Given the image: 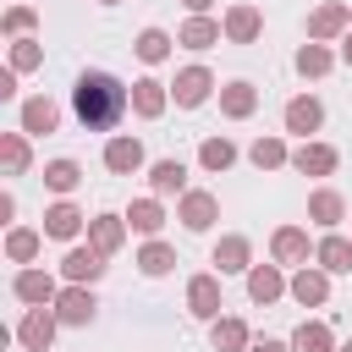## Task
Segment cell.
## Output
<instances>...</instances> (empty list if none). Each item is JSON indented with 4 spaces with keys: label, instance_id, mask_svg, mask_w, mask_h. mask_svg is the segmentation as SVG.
Listing matches in <instances>:
<instances>
[{
    "label": "cell",
    "instance_id": "obj_17",
    "mask_svg": "<svg viewBox=\"0 0 352 352\" xmlns=\"http://www.w3.org/2000/svg\"><path fill=\"white\" fill-rule=\"evenodd\" d=\"M220 110H226L231 121L253 116V110H258V88H253V82H226V88H220Z\"/></svg>",
    "mask_w": 352,
    "mask_h": 352
},
{
    "label": "cell",
    "instance_id": "obj_37",
    "mask_svg": "<svg viewBox=\"0 0 352 352\" xmlns=\"http://www.w3.org/2000/svg\"><path fill=\"white\" fill-rule=\"evenodd\" d=\"M6 253H11L16 264H28V258L38 253V231H11V236H6Z\"/></svg>",
    "mask_w": 352,
    "mask_h": 352
},
{
    "label": "cell",
    "instance_id": "obj_36",
    "mask_svg": "<svg viewBox=\"0 0 352 352\" xmlns=\"http://www.w3.org/2000/svg\"><path fill=\"white\" fill-rule=\"evenodd\" d=\"M0 160H6L11 176H22V170H28V143H22L16 132H6V138H0Z\"/></svg>",
    "mask_w": 352,
    "mask_h": 352
},
{
    "label": "cell",
    "instance_id": "obj_43",
    "mask_svg": "<svg viewBox=\"0 0 352 352\" xmlns=\"http://www.w3.org/2000/svg\"><path fill=\"white\" fill-rule=\"evenodd\" d=\"M341 352H352V341H346V346H341Z\"/></svg>",
    "mask_w": 352,
    "mask_h": 352
},
{
    "label": "cell",
    "instance_id": "obj_26",
    "mask_svg": "<svg viewBox=\"0 0 352 352\" xmlns=\"http://www.w3.org/2000/svg\"><path fill=\"white\" fill-rule=\"evenodd\" d=\"M132 110L154 121V116L165 110V82H154V77H143V82H132Z\"/></svg>",
    "mask_w": 352,
    "mask_h": 352
},
{
    "label": "cell",
    "instance_id": "obj_3",
    "mask_svg": "<svg viewBox=\"0 0 352 352\" xmlns=\"http://www.w3.org/2000/svg\"><path fill=\"white\" fill-rule=\"evenodd\" d=\"M94 308H99V302H94V292H88V286H77V280L55 297V319H60V324H88V319H94Z\"/></svg>",
    "mask_w": 352,
    "mask_h": 352
},
{
    "label": "cell",
    "instance_id": "obj_18",
    "mask_svg": "<svg viewBox=\"0 0 352 352\" xmlns=\"http://www.w3.org/2000/svg\"><path fill=\"white\" fill-rule=\"evenodd\" d=\"M292 165H297L302 176H330V170H336V148H330V143H302V148L292 154Z\"/></svg>",
    "mask_w": 352,
    "mask_h": 352
},
{
    "label": "cell",
    "instance_id": "obj_19",
    "mask_svg": "<svg viewBox=\"0 0 352 352\" xmlns=\"http://www.w3.org/2000/svg\"><path fill=\"white\" fill-rule=\"evenodd\" d=\"M270 253H275L280 264H302V258H308V231H302V226H280L275 242H270Z\"/></svg>",
    "mask_w": 352,
    "mask_h": 352
},
{
    "label": "cell",
    "instance_id": "obj_14",
    "mask_svg": "<svg viewBox=\"0 0 352 352\" xmlns=\"http://www.w3.org/2000/svg\"><path fill=\"white\" fill-rule=\"evenodd\" d=\"M104 165H110L116 176H132V170L143 165V143H138V138H110V143H104Z\"/></svg>",
    "mask_w": 352,
    "mask_h": 352
},
{
    "label": "cell",
    "instance_id": "obj_29",
    "mask_svg": "<svg viewBox=\"0 0 352 352\" xmlns=\"http://www.w3.org/2000/svg\"><path fill=\"white\" fill-rule=\"evenodd\" d=\"M346 214V204H341V192H330V187H319L314 198H308V220H319V226H336Z\"/></svg>",
    "mask_w": 352,
    "mask_h": 352
},
{
    "label": "cell",
    "instance_id": "obj_13",
    "mask_svg": "<svg viewBox=\"0 0 352 352\" xmlns=\"http://www.w3.org/2000/svg\"><path fill=\"white\" fill-rule=\"evenodd\" d=\"M319 121H324V104L319 99H308V94H297L292 104H286V132H319Z\"/></svg>",
    "mask_w": 352,
    "mask_h": 352
},
{
    "label": "cell",
    "instance_id": "obj_42",
    "mask_svg": "<svg viewBox=\"0 0 352 352\" xmlns=\"http://www.w3.org/2000/svg\"><path fill=\"white\" fill-rule=\"evenodd\" d=\"M341 60H346V66H352V33H346V44H341Z\"/></svg>",
    "mask_w": 352,
    "mask_h": 352
},
{
    "label": "cell",
    "instance_id": "obj_9",
    "mask_svg": "<svg viewBox=\"0 0 352 352\" xmlns=\"http://www.w3.org/2000/svg\"><path fill=\"white\" fill-rule=\"evenodd\" d=\"M324 275H330V270H297L286 292H292V297H297L302 308H319V302L330 297V280H324Z\"/></svg>",
    "mask_w": 352,
    "mask_h": 352
},
{
    "label": "cell",
    "instance_id": "obj_16",
    "mask_svg": "<svg viewBox=\"0 0 352 352\" xmlns=\"http://www.w3.org/2000/svg\"><path fill=\"white\" fill-rule=\"evenodd\" d=\"M258 28H264V16H258L253 6H231V11H226V38H231V44H253Z\"/></svg>",
    "mask_w": 352,
    "mask_h": 352
},
{
    "label": "cell",
    "instance_id": "obj_12",
    "mask_svg": "<svg viewBox=\"0 0 352 352\" xmlns=\"http://www.w3.org/2000/svg\"><path fill=\"white\" fill-rule=\"evenodd\" d=\"M176 44H187V50H214V44H220V22H209L204 11H192V16L182 22Z\"/></svg>",
    "mask_w": 352,
    "mask_h": 352
},
{
    "label": "cell",
    "instance_id": "obj_27",
    "mask_svg": "<svg viewBox=\"0 0 352 352\" xmlns=\"http://www.w3.org/2000/svg\"><path fill=\"white\" fill-rule=\"evenodd\" d=\"M148 182H154V192H160V198H170V192H182V187H187V165H182V160H160V165L148 170Z\"/></svg>",
    "mask_w": 352,
    "mask_h": 352
},
{
    "label": "cell",
    "instance_id": "obj_5",
    "mask_svg": "<svg viewBox=\"0 0 352 352\" xmlns=\"http://www.w3.org/2000/svg\"><path fill=\"white\" fill-rule=\"evenodd\" d=\"M11 292H16L22 302H33V308H50V302L60 297V292H55V280H50L44 270H22V275L11 280Z\"/></svg>",
    "mask_w": 352,
    "mask_h": 352
},
{
    "label": "cell",
    "instance_id": "obj_22",
    "mask_svg": "<svg viewBox=\"0 0 352 352\" xmlns=\"http://www.w3.org/2000/svg\"><path fill=\"white\" fill-rule=\"evenodd\" d=\"M280 292H286V280H280V270H275V264L248 270V297H253V302H275Z\"/></svg>",
    "mask_w": 352,
    "mask_h": 352
},
{
    "label": "cell",
    "instance_id": "obj_24",
    "mask_svg": "<svg viewBox=\"0 0 352 352\" xmlns=\"http://www.w3.org/2000/svg\"><path fill=\"white\" fill-rule=\"evenodd\" d=\"M209 341H214V352H248V346H253V341H248V324H242V319H214Z\"/></svg>",
    "mask_w": 352,
    "mask_h": 352
},
{
    "label": "cell",
    "instance_id": "obj_32",
    "mask_svg": "<svg viewBox=\"0 0 352 352\" xmlns=\"http://www.w3.org/2000/svg\"><path fill=\"white\" fill-rule=\"evenodd\" d=\"M248 160H253L258 170H275V165H286L292 154H286V143H280V138H258V143L248 148Z\"/></svg>",
    "mask_w": 352,
    "mask_h": 352
},
{
    "label": "cell",
    "instance_id": "obj_44",
    "mask_svg": "<svg viewBox=\"0 0 352 352\" xmlns=\"http://www.w3.org/2000/svg\"><path fill=\"white\" fill-rule=\"evenodd\" d=\"M104 6H116V0H104Z\"/></svg>",
    "mask_w": 352,
    "mask_h": 352
},
{
    "label": "cell",
    "instance_id": "obj_38",
    "mask_svg": "<svg viewBox=\"0 0 352 352\" xmlns=\"http://www.w3.org/2000/svg\"><path fill=\"white\" fill-rule=\"evenodd\" d=\"M38 60H44V50H38L33 38H16V44H11V72H28V66H38Z\"/></svg>",
    "mask_w": 352,
    "mask_h": 352
},
{
    "label": "cell",
    "instance_id": "obj_40",
    "mask_svg": "<svg viewBox=\"0 0 352 352\" xmlns=\"http://www.w3.org/2000/svg\"><path fill=\"white\" fill-rule=\"evenodd\" d=\"M248 352H292V346H286V341H270V336H264V341H253Z\"/></svg>",
    "mask_w": 352,
    "mask_h": 352
},
{
    "label": "cell",
    "instance_id": "obj_35",
    "mask_svg": "<svg viewBox=\"0 0 352 352\" xmlns=\"http://www.w3.org/2000/svg\"><path fill=\"white\" fill-rule=\"evenodd\" d=\"M170 264H176V253H170L165 242H148V248L138 253V270H143V275H165Z\"/></svg>",
    "mask_w": 352,
    "mask_h": 352
},
{
    "label": "cell",
    "instance_id": "obj_6",
    "mask_svg": "<svg viewBox=\"0 0 352 352\" xmlns=\"http://www.w3.org/2000/svg\"><path fill=\"white\" fill-rule=\"evenodd\" d=\"M214 214H220L214 192H182V226H187V231H209Z\"/></svg>",
    "mask_w": 352,
    "mask_h": 352
},
{
    "label": "cell",
    "instance_id": "obj_33",
    "mask_svg": "<svg viewBox=\"0 0 352 352\" xmlns=\"http://www.w3.org/2000/svg\"><path fill=\"white\" fill-rule=\"evenodd\" d=\"M297 72H302V77H324V72H330V50H324V44H302V50H297Z\"/></svg>",
    "mask_w": 352,
    "mask_h": 352
},
{
    "label": "cell",
    "instance_id": "obj_7",
    "mask_svg": "<svg viewBox=\"0 0 352 352\" xmlns=\"http://www.w3.org/2000/svg\"><path fill=\"white\" fill-rule=\"evenodd\" d=\"M88 242L110 258V253L126 242V220H121V214H94V220H88Z\"/></svg>",
    "mask_w": 352,
    "mask_h": 352
},
{
    "label": "cell",
    "instance_id": "obj_20",
    "mask_svg": "<svg viewBox=\"0 0 352 352\" xmlns=\"http://www.w3.org/2000/svg\"><path fill=\"white\" fill-rule=\"evenodd\" d=\"M55 121H60L55 99H28V104H22V132L44 138V132H55Z\"/></svg>",
    "mask_w": 352,
    "mask_h": 352
},
{
    "label": "cell",
    "instance_id": "obj_11",
    "mask_svg": "<svg viewBox=\"0 0 352 352\" xmlns=\"http://www.w3.org/2000/svg\"><path fill=\"white\" fill-rule=\"evenodd\" d=\"M352 22V6H341V0H330V6H319L314 16H308V38H336L341 28Z\"/></svg>",
    "mask_w": 352,
    "mask_h": 352
},
{
    "label": "cell",
    "instance_id": "obj_8",
    "mask_svg": "<svg viewBox=\"0 0 352 352\" xmlns=\"http://www.w3.org/2000/svg\"><path fill=\"white\" fill-rule=\"evenodd\" d=\"M60 270H66V280H77V286H82V280H99V275H104V253H99L94 242H88V248H72Z\"/></svg>",
    "mask_w": 352,
    "mask_h": 352
},
{
    "label": "cell",
    "instance_id": "obj_41",
    "mask_svg": "<svg viewBox=\"0 0 352 352\" xmlns=\"http://www.w3.org/2000/svg\"><path fill=\"white\" fill-rule=\"evenodd\" d=\"M182 6H187V11H209V0H182Z\"/></svg>",
    "mask_w": 352,
    "mask_h": 352
},
{
    "label": "cell",
    "instance_id": "obj_34",
    "mask_svg": "<svg viewBox=\"0 0 352 352\" xmlns=\"http://www.w3.org/2000/svg\"><path fill=\"white\" fill-rule=\"evenodd\" d=\"M231 160H236V148H231L226 138H209V143L198 148V165H204V170H226Z\"/></svg>",
    "mask_w": 352,
    "mask_h": 352
},
{
    "label": "cell",
    "instance_id": "obj_4",
    "mask_svg": "<svg viewBox=\"0 0 352 352\" xmlns=\"http://www.w3.org/2000/svg\"><path fill=\"white\" fill-rule=\"evenodd\" d=\"M209 88H214V77L204 72V66H187V72H176V82H170V94H176V104H204L209 99Z\"/></svg>",
    "mask_w": 352,
    "mask_h": 352
},
{
    "label": "cell",
    "instance_id": "obj_25",
    "mask_svg": "<svg viewBox=\"0 0 352 352\" xmlns=\"http://www.w3.org/2000/svg\"><path fill=\"white\" fill-rule=\"evenodd\" d=\"M330 346H336V336H330V324H319V319H302L297 336H292V352H330Z\"/></svg>",
    "mask_w": 352,
    "mask_h": 352
},
{
    "label": "cell",
    "instance_id": "obj_1",
    "mask_svg": "<svg viewBox=\"0 0 352 352\" xmlns=\"http://www.w3.org/2000/svg\"><path fill=\"white\" fill-rule=\"evenodd\" d=\"M126 104H132V94H126L110 72H82L77 88H72V110H77V121H82L88 132H110V126L126 116Z\"/></svg>",
    "mask_w": 352,
    "mask_h": 352
},
{
    "label": "cell",
    "instance_id": "obj_30",
    "mask_svg": "<svg viewBox=\"0 0 352 352\" xmlns=\"http://www.w3.org/2000/svg\"><path fill=\"white\" fill-rule=\"evenodd\" d=\"M132 50H138V60H148V66H160V60L170 55V38H165V28H143Z\"/></svg>",
    "mask_w": 352,
    "mask_h": 352
},
{
    "label": "cell",
    "instance_id": "obj_21",
    "mask_svg": "<svg viewBox=\"0 0 352 352\" xmlns=\"http://www.w3.org/2000/svg\"><path fill=\"white\" fill-rule=\"evenodd\" d=\"M248 258H253L248 236H220V242H214V264H220V275H236V270H248Z\"/></svg>",
    "mask_w": 352,
    "mask_h": 352
},
{
    "label": "cell",
    "instance_id": "obj_39",
    "mask_svg": "<svg viewBox=\"0 0 352 352\" xmlns=\"http://www.w3.org/2000/svg\"><path fill=\"white\" fill-rule=\"evenodd\" d=\"M28 28H33V11L28 6H11L6 11V33H28Z\"/></svg>",
    "mask_w": 352,
    "mask_h": 352
},
{
    "label": "cell",
    "instance_id": "obj_15",
    "mask_svg": "<svg viewBox=\"0 0 352 352\" xmlns=\"http://www.w3.org/2000/svg\"><path fill=\"white\" fill-rule=\"evenodd\" d=\"M77 231H82V209H77V204H50V209H44V236L72 242Z\"/></svg>",
    "mask_w": 352,
    "mask_h": 352
},
{
    "label": "cell",
    "instance_id": "obj_23",
    "mask_svg": "<svg viewBox=\"0 0 352 352\" xmlns=\"http://www.w3.org/2000/svg\"><path fill=\"white\" fill-rule=\"evenodd\" d=\"M314 258H319V270L346 275V270H352V242H346V236H324V242L314 248Z\"/></svg>",
    "mask_w": 352,
    "mask_h": 352
},
{
    "label": "cell",
    "instance_id": "obj_31",
    "mask_svg": "<svg viewBox=\"0 0 352 352\" xmlns=\"http://www.w3.org/2000/svg\"><path fill=\"white\" fill-rule=\"evenodd\" d=\"M77 182H82L77 160H50V165H44V187H50V192H72Z\"/></svg>",
    "mask_w": 352,
    "mask_h": 352
},
{
    "label": "cell",
    "instance_id": "obj_28",
    "mask_svg": "<svg viewBox=\"0 0 352 352\" xmlns=\"http://www.w3.org/2000/svg\"><path fill=\"white\" fill-rule=\"evenodd\" d=\"M126 226H132V231H143V236H160V226H165V209H160L154 198H138V204L126 209Z\"/></svg>",
    "mask_w": 352,
    "mask_h": 352
},
{
    "label": "cell",
    "instance_id": "obj_2",
    "mask_svg": "<svg viewBox=\"0 0 352 352\" xmlns=\"http://www.w3.org/2000/svg\"><path fill=\"white\" fill-rule=\"evenodd\" d=\"M55 324H60V319H55L50 308H28V319L16 324V341H22L28 352H50V341H55Z\"/></svg>",
    "mask_w": 352,
    "mask_h": 352
},
{
    "label": "cell",
    "instance_id": "obj_10",
    "mask_svg": "<svg viewBox=\"0 0 352 352\" xmlns=\"http://www.w3.org/2000/svg\"><path fill=\"white\" fill-rule=\"evenodd\" d=\"M187 308H192L198 319H220V280H214V275H192V286H187Z\"/></svg>",
    "mask_w": 352,
    "mask_h": 352
}]
</instances>
